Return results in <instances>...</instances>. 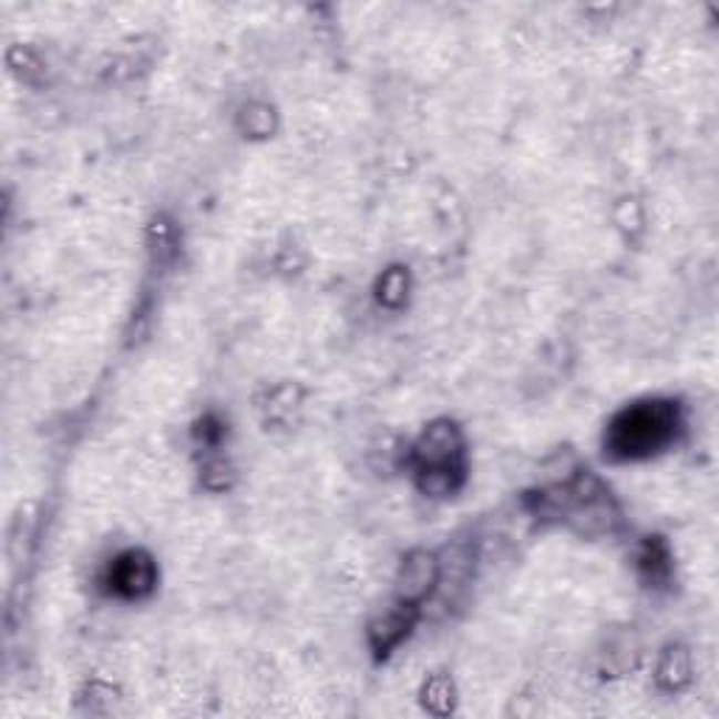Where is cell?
Here are the masks:
<instances>
[{
    "label": "cell",
    "instance_id": "obj_4",
    "mask_svg": "<svg viewBox=\"0 0 719 719\" xmlns=\"http://www.w3.org/2000/svg\"><path fill=\"white\" fill-rule=\"evenodd\" d=\"M435 576H439L435 559L430 554H424V551H419V554L408 556L405 568H402V579H399V593H402L405 602H419L435 585Z\"/></svg>",
    "mask_w": 719,
    "mask_h": 719
},
{
    "label": "cell",
    "instance_id": "obj_6",
    "mask_svg": "<svg viewBox=\"0 0 719 719\" xmlns=\"http://www.w3.org/2000/svg\"><path fill=\"white\" fill-rule=\"evenodd\" d=\"M638 563H641V571H647L649 579H660V576H666V571H669V556H666V548L660 543H653V540L644 545Z\"/></svg>",
    "mask_w": 719,
    "mask_h": 719
},
{
    "label": "cell",
    "instance_id": "obj_5",
    "mask_svg": "<svg viewBox=\"0 0 719 719\" xmlns=\"http://www.w3.org/2000/svg\"><path fill=\"white\" fill-rule=\"evenodd\" d=\"M405 633H408V618L399 616V613H391V616H386L374 629H371V638H374L377 649H391Z\"/></svg>",
    "mask_w": 719,
    "mask_h": 719
},
{
    "label": "cell",
    "instance_id": "obj_1",
    "mask_svg": "<svg viewBox=\"0 0 719 719\" xmlns=\"http://www.w3.org/2000/svg\"><path fill=\"white\" fill-rule=\"evenodd\" d=\"M677 408L671 402H641L618 413L607 433V448L618 459H644L675 439Z\"/></svg>",
    "mask_w": 719,
    "mask_h": 719
},
{
    "label": "cell",
    "instance_id": "obj_2",
    "mask_svg": "<svg viewBox=\"0 0 719 719\" xmlns=\"http://www.w3.org/2000/svg\"><path fill=\"white\" fill-rule=\"evenodd\" d=\"M461 433L455 424H433L417 444L419 484L430 495H448L459 484L461 472Z\"/></svg>",
    "mask_w": 719,
    "mask_h": 719
},
{
    "label": "cell",
    "instance_id": "obj_3",
    "mask_svg": "<svg viewBox=\"0 0 719 719\" xmlns=\"http://www.w3.org/2000/svg\"><path fill=\"white\" fill-rule=\"evenodd\" d=\"M152 582H155V568H152L150 556L141 554V551L119 556L110 568V585L119 596H144L152 590Z\"/></svg>",
    "mask_w": 719,
    "mask_h": 719
}]
</instances>
